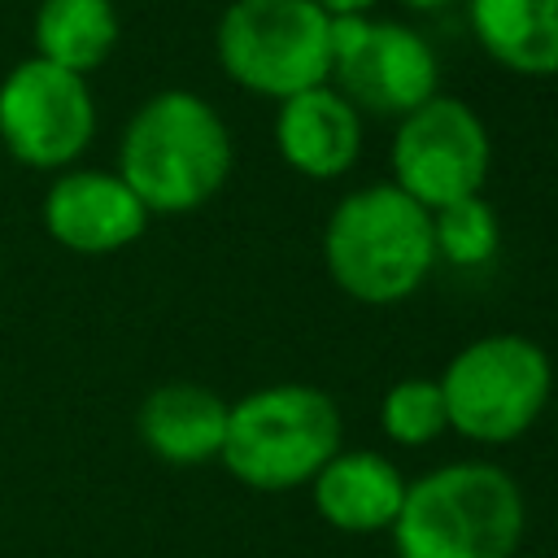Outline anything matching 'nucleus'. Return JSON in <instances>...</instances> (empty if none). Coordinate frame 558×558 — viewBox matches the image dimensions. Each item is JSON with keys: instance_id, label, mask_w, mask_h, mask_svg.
<instances>
[{"instance_id": "f257e3e1", "label": "nucleus", "mask_w": 558, "mask_h": 558, "mask_svg": "<svg viewBox=\"0 0 558 558\" xmlns=\"http://www.w3.org/2000/svg\"><path fill=\"white\" fill-rule=\"evenodd\" d=\"M523 527L519 480L488 458H458L405 484L388 536L397 558H514Z\"/></svg>"}, {"instance_id": "f03ea898", "label": "nucleus", "mask_w": 558, "mask_h": 558, "mask_svg": "<svg viewBox=\"0 0 558 558\" xmlns=\"http://www.w3.org/2000/svg\"><path fill=\"white\" fill-rule=\"evenodd\" d=\"M231 157L222 113L187 87H166L131 113L118 140V179L148 214H192L222 192Z\"/></svg>"}, {"instance_id": "7ed1b4c3", "label": "nucleus", "mask_w": 558, "mask_h": 558, "mask_svg": "<svg viewBox=\"0 0 558 558\" xmlns=\"http://www.w3.org/2000/svg\"><path fill=\"white\" fill-rule=\"evenodd\" d=\"M323 266L344 296L397 305L436 266L432 214L392 183H366L336 201L323 227Z\"/></svg>"}, {"instance_id": "20e7f679", "label": "nucleus", "mask_w": 558, "mask_h": 558, "mask_svg": "<svg viewBox=\"0 0 558 558\" xmlns=\"http://www.w3.org/2000/svg\"><path fill=\"white\" fill-rule=\"evenodd\" d=\"M344 436L340 405L314 384H266L227 401V436L218 462L253 493L305 488Z\"/></svg>"}, {"instance_id": "39448f33", "label": "nucleus", "mask_w": 558, "mask_h": 558, "mask_svg": "<svg viewBox=\"0 0 558 558\" xmlns=\"http://www.w3.org/2000/svg\"><path fill=\"white\" fill-rule=\"evenodd\" d=\"M449 432L471 445H514L536 427L554 392L549 353L519 331H488L462 344L440 371Z\"/></svg>"}, {"instance_id": "423d86ee", "label": "nucleus", "mask_w": 558, "mask_h": 558, "mask_svg": "<svg viewBox=\"0 0 558 558\" xmlns=\"http://www.w3.org/2000/svg\"><path fill=\"white\" fill-rule=\"evenodd\" d=\"M214 52L235 87L288 100L331 78V17L310 0H231Z\"/></svg>"}, {"instance_id": "0eeeda50", "label": "nucleus", "mask_w": 558, "mask_h": 558, "mask_svg": "<svg viewBox=\"0 0 558 558\" xmlns=\"http://www.w3.org/2000/svg\"><path fill=\"white\" fill-rule=\"evenodd\" d=\"M357 113L405 118L440 96V61L432 44L392 17H336L331 22V78Z\"/></svg>"}, {"instance_id": "6e6552de", "label": "nucleus", "mask_w": 558, "mask_h": 558, "mask_svg": "<svg viewBox=\"0 0 558 558\" xmlns=\"http://www.w3.org/2000/svg\"><path fill=\"white\" fill-rule=\"evenodd\" d=\"M388 161H392V187H401L410 201H418L432 214L484 192L493 166V140L484 118L466 100L432 96L427 105H418L397 122Z\"/></svg>"}, {"instance_id": "1a4fd4ad", "label": "nucleus", "mask_w": 558, "mask_h": 558, "mask_svg": "<svg viewBox=\"0 0 558 558\" xmlns=\"http://www.w3.org/2000/svg\"><path fill=\"white\" fill-rule=\"evenodd\" d=\"M96 135V96L83 74L39 57L0 78V144L31 170H70Z\"/></svg>"}, {"instance_id": "9d476101", "label": "nucleus", "mask_w": 558, "mask_h": 558, "mask_svg": "<svg viewBox=\"0 0 558 558\" xmlns=\"http://www.w3.org/2000/svg\"><path fill=\"white\" fill-rule=\"evenodd\" d=\"M44 231L78 257H109L131 248L144 227L148 209L140 196L118 179V170H92V166H70L61 170L39 205Z\"/></svg>"}, {"instance_id": "9b49d317", "label": "nucleus", "mask_w": 558, "mask_h": 558, "mask_svg": "<svg viewBox=\"0 0 558 558\" xmlns=\"http://www.w3.org/2000/svg\"><path fill=\"white\" fill-rule=\"evenodd\" d=\"M405 475L392 458L375 449H336L327 466L310 480L314 514L344 536H379L397 523L405 501Z\"/></svg>"}, {"instance_id": "f8f14e48", "label": "nucleus", "mask_w": 558, "mask_h": 558, "mask_svg": "<svg viewBox=\"0 0 558 558\" xmlns=\"http://www.w3.org/2000/svg\"><path fill=\"white\" fill-rule=\"evenodd\" d=\"M275 148L305 179H340L362 157V113L331 87H310L279 100Z\"/></svg>"}, {"instance_id": "ddd939ff", "label": "nucleus", "mask_w": 558, "mask_h": 558, "mask_svg": "<svg viewBox=\"0 0 558 558\" xmlns=\"http://www.w3.org/2000/svg\"><path fill=\"white\" fill-rule=\"evenodd\" d=\"M135 432L144 449L166 466H201L222 453L227 436V401L192 379L157 384L135 414Z\"/></svg>"}, {"instance_id": "4468645a", "label": "nucleus", "mask_w": 558, "mask_h": 558, "mask_svg": "<svg viewBox=\"0 0 558 558\" xmlns=\"http://www.w3.org/2000/svg\"><path fill=\"white\" fill-rule=\"evenodd\" d=\"M475 44L510 74H558V0H466Z\"/></svg>"}, {"instance_id": "2eb2a0df", "label": "nucleus", "mask_w": 558, "mask_h": 558, "mask_svg": "<svg viewBox=\"0 0 558 558\" xmlns=\"http://www.w3.org/2000/svg\"><path fill=\"white\" fill-rule=\"evenodd\" d=\"M122 22L113 0H39L35 9V57L70 74H92L118 48Z\"/></svg>"}, {"instance_id": "dca6fc26", "label": "nucleus", "mask_w": 558, "mask_h": 558, "mask_svg": "<svg viewBox=\"0 0 558 558\" xmlns=\"http://www.w3.org/2000/svg\"><path fill=\"white\" fill-rule=\"evenodd\" d=\"M432 244H436V262H445L453 270L488 266L501 244L493 205L484 196H466L445 209H432Z\"/></svg>"}, {"instance_id": "f3484780", "label": "nucleus", "mask_w": 558, "mask_h": 558, "mask_svg": "<svg viewBox=\"0 0 558 558\" xmlns=\"http://www.w3.org/2000/svg\"><path fill=\"white\" fill-rule=\"evenodd\" d=\"M379 427L392 445L401 449H423L432 445L436 436L449 432V418H445V397H440V384L427 379V375H405L397 379L384 401H379Z\"/></svg>"}, {"instance_id": "a211bd4d", "label": "nucleus", "mask_w": 558, "mask_h": 558, "mask_svg": "<svg viewBox=\"0 0 558 558\" xmlns=\"http://www.w3.org/2000/svg\"><path fill=\"white\" fill-rule=\"evenodd\" d=\"M310 4H314V9H323V13L336 22V17H366L379 0H310Z\"/></svg>"}, {"instance_id": "6ab92c4d", "label": "nucleus", "mask_w": 558, "mask_h": 558, "mask_svg": "<svg viewBox=\"0 0 558 558\" xmlns=\"http://www.w3.org/2000/svg\"><path fill=\"white\" fill-rule=\"evenodd\" d=\"M397 4H405V9H414V13H436V9H449V4H458V0H397Z\"/></svg>"}]
</instances>
